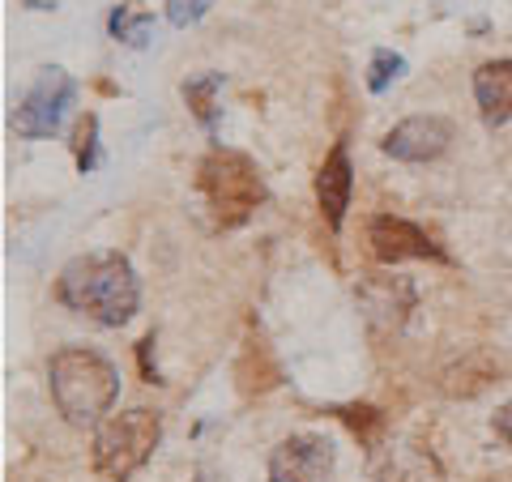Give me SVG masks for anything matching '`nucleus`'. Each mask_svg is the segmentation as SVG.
<instances>
[{"instance_id":"nucleus-1","label":"nucleus","mask_w":512,"mask_h":482,"mask_svg":"<svg viewBox=\"0 0 512 482\" xmlns=\"http://www.w3.org/2000/svg\"><path fill=\"white\" fill-rule=\"evenodd\" d=\"M56 299L94 325L120 329L141 308V282L124 252H86L60 269Z\"/></svg>"},{"instance_id":"nucleus-2","label":"nucleus","mask_w":512,"mask_h":482,"mask_svg":"<svg viewBox=\"0 0 512 482\" xmlns=\"http://www.w3.org/2000/svg\"><path fill=\"white\" fill-rule=\"evenodd\" d=\"M47 389L69 427H99L120 397V372L90 346H64L47 363Z\"/></svg>"},{"instance_id":"nucleus-3","label":"nucleus","mask_w":512,"mask_h":482,"mask_svg":"<svg viewBox=\"0 0 512 482\" xmlns=\"http://www.w3.org/2000/svg\"><path fill=\"white\" fill-rule=\"evenodd\" d=\"M197 188L214 214V227L235 231L265 205V180L261 167L252 163L244 150L214 146L197 163Z\"/></svg>"},{"instance_id":"nucleus-4","label":"nucleus","mask_w":512,"mask_h":482,"mask_svg":"<svg viewBox=\"0 0 512 482\" xmlns=\"http://www.w3.org/2000/svg\"><path fill=\"white\" fill-rule=\"evenodd\" d=\"M158 440H163V414L150 406H133L94 427V470L107 482H128L141 465L154 457Z\"/></svg>"},{"instance_id":"nucleus-5","label":"nucleus","mask_w":512,"mask_h":482,"mask_svg":"<svg viewBox=\"0 0 512 482\" xmlns=\"http://www.w3.org/2000/svg\"><path fill=\"white\" fill-rule=\"evenodd\" d=\"M77 103V82L64 69H39L35 86H30L18 107H13V133L26 137V141H43V137H56L69 107Z\"/></svg>"},{"instance_id":"nucleus-6","label":"nucleus","mask_w":512,"mask_h":482,"mask_svg":"<svg viewBox=\"0 0 512 482\" xmlns=\"http://www.w3.org/2000/svg\"><path fill=\"white\" fill-rule=\"evenodd\" d=\"M367 248L380 265H402V261H448V252L431 239L419 222L397 218V214H376L367 222Z\"/></svg>"},{"instance_id":"nucleus-7","label":"nucleus","mask_w":512,"mask_h":482,"mask_svg":"<svg viewBox=\"0 0 512 482\" xmlns=\"http://www.w3.org/2000/svg\"><path fill=\"white\" fill-rule=\"evenodd\" d=\"M333 465V444L316 431H299L269 453V482H333Z\"/></svg>"},{"instance_id":"nucleus-8","label":"nucleus","mask_w":512,"mask_h":482,"mask_svg":"<svg viewBox=\"0 0 512 482\" xmlns=\"http://www.w3.org/2000/svg\"><path fill=\"white\" fill-rule=\"evenodd\" d=\"M453 137H457L453 120H444V116H410V120L393 124L389 133H384L380 150L389 158H397V163H436V158L448 154Z\"/></svg>"},{"instance_id":"nucleus-9","label":"nucleus","mask_w":512,"mask_h":482,"mask_svg":"<svg viewBox=\"0 0 512 482\" xmlns=\"http://www.w3.org/2000/svg\"><path fill=\"white\" fill-rule=\"evenodd\" d=\"M350 192H355V167H350L346 141H338L316 171V205H320V214H325L329 231H342L346 210H350Z\"/></svg>"},{"instance_id":"nucleus-10","label":"nucleus","mask_w":512,"mask_h":482,"mask_svg":"<svg viewBox=\"0 0 512 482\" xmlns=\"http://www.w3.org/2000/svg\"><path fill=\"white\" fill-rule=\"evenodd\" d=\"M474 99L487 128H500L512 120V60H487L474 73Z\"/></svg>"},{"instance_id":"nucleus-11","label":"nucleus","mask_w":512,"mask_h":482,"mask_svg":"<svg viewBox=\"0 0 512 482\" xmlns=\"http://www.w3.org/2000/svg\"><path fill=\"white\" fill-rule=\"evenodd\" d=\"M380 482H444L440 461L427 448H406V453H389V470L380 474Z\"/></svg>"},{"instance_id":"nucleus-12","label":"nucleus","mask_w":512,"mask_h":482,"mask_svg":"<svg viewBox=\"0 0 512 482\" xmlns=\"http://www.w3.org/2000/svg\"><path fill=\"white\" fill-rule=\"evenodd\" d=\"M491 380H495V367L487 359H461L457 367H448L444 372L440 389L448 397H474V393H483Z\"/></svg>"},{"instance_id":"nucleus-13","label":"nucleus","mask_w":512,"mask_h":482,"mask_svg":"<svg viewBox=\"0 0 512 482\" xmlns=\"http://www.w3.org/2000/svg\"><path fill=\"white\" fill-rule=\"evenodd\" d=\"M150 26H154V18H150V9H141V0H124V5H116V13H111V22H107L111 39L128 43V47L146 43L150 39Z\"/></svg>"},{"instance_id":"nucleus-14","label":"nucleus","mask_w":512,"mask_h":482,"mask_svg":"<svg viewBox=\"0 0 512 482\" xmlns=\"http://www.w3.org/2000/svg\"><path fill=\"white\" fill-rule=\"evenodd\" d=\"M218 90H222V73H201L192 82H184V103L201 120V128L218 124Z\"/></svg>"},{"instance_id":"nucleus-15","label":"nucleus","mask_w":512,"mask_h":482,"mask_svg":"<svg viewBox=\"0 0 512 482\" xmlns=\"http://www.w3.org/2000/svg\"><path fill=\"white\" fill-rule=\"evenodd\" d=\"M73 163L82 175L99 167V116L94 111H82L73 124Z\"/></svg>"},{"instance_id":"nucleus-16","label":"nucleus","mask_w":512,"mask_h":482,"mask_svg":"<svg viewBox=\"0 0 512 482\" xmlns=\"http://www.w3.org/2000/svg\"><path fill=\"white\" fill-rule=\"evenodd\" d=\"M402 73H406V60L397 56V52H389V47H380V52L372 56V64H367V90L384 94Z\"/></svg>"},{"instance_id":"nucleus-17","label":"nucleus","mask_w":512,"mask_h":482,"mask_svg":"<svg viewBox=\"0 0 512 482\" xmlns=\"http://www.w3.org/2000/svg\"><path fill=\"white\" fill-rule=\"evenodd\" d=\"M338 419H346L350 427H355V436H363V444H376L380 427H384L380 414L367 410V406H346V410H338Z\"/></svg>"},{"instance_id":"nucleus-18","label":"nucleus","mask_w":512,"mask_h":482,"mask_svg":"<svg viewBox=\"0 0 512 482\" xmlns=\"http://www.w3.org/2000/svg\"><path fill=\"white\" fill-rule=\"evenodd\" d=\"M210 5L214 0H167V18H171V26H192L210 13Z\"/></svg>"},{"instance_id":"nucleus-19","label":"nucleus","mask_w":512,"mask_h":482,"mask_svg":"<svg viewBox=\"0 0 512 482\" xmlns=\"http://www.w3.org/2000/svg\"><path fill=\"white\" fill-rule=\"evenodd\" d=\"M491 427H495V436H500L508 448H512V397L504 401L500 410H495V419H491Z\"/></svg>"},{"instance_id":"nucleus-20","label":"nucleus","mask_w":512,"mask_h":482,"mask_svg":"<svg viewBox=\"0 0 512 482\" xmlns=\"http://www.w3.org/2000/svg\"><path fill=\"white\" fill-rule=\"evenodd\" d=\"M192 482H218V478H210V474H197V478H192Z\"/></svg>"}]
</instances>
